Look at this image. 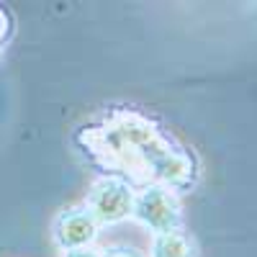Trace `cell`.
I'll return each mask as SVG.
<instances>
[{
  "label": "cell",
  "mask_w": 257,
  "mask_h": 257,
  "mask_svg": "<svg viewBox=\"0 0 257 257\" xmlns=\"http://www.w3.org/2000/svg\"><path fill=\"white\" fill-rule=\"evenodd\" d=\"M155 257H190V249H188V244L180 234L167 231L155 244Z\"/></svg>",
  "instance_id": "cell-3"
},
{
  "label": "cell",
  "mask_w": 257,
  "mask_h": 257,
  "mask_svg": "<svg viewBox=\"0 0 257 257\" xmlns=\"http://www.w3.org/2000/svg\"><path fill=\"white\" fill-rule=\"evenodd\" d=\"M95 237V219L90 211H80L72 208L67 213H62L57 226H54V239L59 247H64L67 252L72 249H82V244H88Z\"/></svg>",
  "instance_id": "cell-1"
},
{
  "label": "cell",
  "mask_w": 257,
  "mask_h": 257,
  "mask_svg": "<svg viewBox=\"0 0 257 257\" xmlns=\"http://www.w3.org/2000/svg\"><path fill=\"white\" fill-rule=\"evenodd\" d=\"M88 211L93 213V219H103V221L123 219L126 213H132V196H128L126 188L105 180L95 188Z\"/></svg>",
  "instance_id": "cell-2"
},
{
  "label": "cell",
  "mask_w": 257,
  "mask_h": 257,
  "mask_svg": "<svg viewBox=\"0 0 257 257\" xmlns=\"http://www.w3.org/2000/svg\"><path fill=\"white\" fill-rule=\"evenodd\" d=\"M64 257H100V254H93V252H88V249H72V252H67Z\"/></svg>",
  "instance_id": "cell-5"
},
{
  "label": "cell",
  "mask_w": 257,
  "mask_h": 257,
  "mask_svg": "<svg viewBox=\"0 0 257 257\" xmlns=\"http://www.w3.org/2000/svg\"><path fill=\"white\" fill-rule=\"evenodd\" d=\"M103 257H139L134 249H111L108 254H103Z\"/></svg>",
  "instance_id": "cell-4"
}]
</instances>
